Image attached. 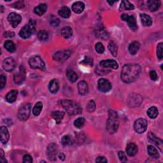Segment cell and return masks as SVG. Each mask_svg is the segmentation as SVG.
I'll return each instance as SVG.
<instances>
[{"instance_id":"9c48e42d","label":"cell","mask_w":163,"mask_h":163,"mask_svg":"<svg viewBox=\"0 0 163 163\" xmlns=\"http://www.w3.org/2000/svg\"><path fill=\"white\" fill-rule=\"evenodd\" d=\"M71 53V51L68 50L60 51L54 54L53 55V59L56 61L63 62L70 58Z\"/></svg>"},{"instance_id":"ac0fdd59","label":"cell","mask_w":163,"mask_h":163,"mask_svg":"<svg viewBox=\"0 0 163 163\" xmlns=\"http://www.w3.org/2000/svg\"><path fill=\"white\" fill-rule=\"evenodd\" d=\"M0 135H1V142L3 144H5L9 140V133L8 129L5 126H2L0 129Z\"/></svg>"},{"instance_id":"816d5d0a","label":"cell","mask_w":163,"mask_h":163,"mask_svg":"<svg viewBox=\"0 0 163 163\" xmlns=\"http://www.w3.org/2000/svg\"><path fill=\"white\" fill-rule=\"evenodd\" d=\"M150 77L151 80H153V81H156L158 78L157 73L155 71H151L150 72Z\"/></svg>"},{"instance_id":"e0dca14e","label":"cell","mask_w":163,"mask_h":163,"mask_svg":"<svg viewBox=\"0 0 163 163\" xmlns=\"http://www.w3.org/2000/svg\"><path fill=\"white\" fill-rule=\"evenodd\" d=\"M26 78V71L24 68L22 66L20 68V71L19 73H17V74H15L14 75V81L16 84H21L22 82L25 80Z\"/></svg>"},{"instance_id":"7402d4cb","label":"cell","mask_w":163,"mask_h":163,"mask_svg":"<svg viewBox=\"0 0 163 163\" xmlns=\"http://www.w3.org/2000/svg\"><path fill=\"white\" fill-rule=\"evenodd\" d=\"M147 5L150 11L156 12L159 9L161 2L159 0H149L147 2Z\"/></svg>"},{"instance_id":"f35d334b","label":"cell","mask_w":163,"mask_h":163,"mask_svg":"<svg viewBox=\"0 0 163 163\" xmlns=\"http://www.w3.org/2000/svg\"><path fill=\"white\" fill-rule=\"evenodd\" d=\"M38 38L41 41H45L48 38V34L45 30H42L38 33Z\"/></svg>"},{"instance_id":"f1b7e54d","label":"cell","mask_w":163,"mask_h":163,"mask_svg":"<svg viewBox=\"0 0 163 163\" xmlns=\"http://www.w3.org/2000/svg\"><path fill=\"white\" fill-rule=\"evenodd\" d=\"M59 15L63 18L64 19L68 18L70 17V16L71 15V10H70L68 7L66 6L62 7L59 11Z\"/></svg>"},{"instance_id":"db71d44e","label":"cell","mask_w":163,"mask_h":163,"mask_svg":"<svg viewBox=\"0 0 163 163\" xmlns=\"http://www.w3.org/2000/svg\"><path fill=\"white\" fill-rule=\"evenodd\" d=\"M0 161H1L2 162H7L6 160L5 159V157L4 155V152L3 150H1V159H0Z\"/></svg>"},{"instance_id":"2e32d148","label":"cell","mask_w":163,"mask_h":163,"mask_svg":"<svg viewBox=\"0 0 163 163\" xmlns=\"http://www.w3.org/2000/svg\"><path fill=\"white\" fill-rule=\"evenodd\" d=\"M100 66L103 68H111L113 69H117L119 68L118 63L113 59H107L103 60L100 63Z\"/></svg>"},{"instance_id":"7c38bea8","label":"cell","mask_w":163,"mask_h":163,"mask_svg":"<svg viewBox=\"0 0 163 163\" xmlns=\"http://www.w3.org/2000/svg\"><path fill=\"white\" fill-rule=\"evenodd\" d=\"M121 18L122 20L127 22L130 29H131L133 31H136L138 29L136 19H135L134 17H133V16L129 15L127 14H122L121 16Z\"/></svg>"},{"instance_id":"277c9868","label":"cell","mask_w":163,"mask_h":163,"mask_svg":"<svg viewBox=\"0 0 163 163\" xmlns=\"http://www.w3.org/2000/svg\"><path fill=\"white\" fill-rule=\"evenodd\" d=\"M36 29V22L34 20H30L28 24L24 26L19 32V36L23 39L29 38Z\"/></svg>"},{"instance_id":"8992f818","label":"cell","mask_w":163,"mask_h":163,"mask_svg":"<svg viewBox=\"0 0 163 163\" xmlns=\"http://www.w3.org/2000/svg\"><path fill=\"white\" fill-rule=\"evenodd\" d=\"M29 64L32 69H39L42 71L46 70V66L43 59L38 55L33 56L29 59Z\"/></svg>"},{"instance_id":"681fc988","label":"cell","mask_w":163,"mask_h":163,"mask_svg":"<svg viewBox=\"0 0 163 163\" xmlns=\"http://www.w3.org/2000/svg\"><path fill=\"white\" fill-rule=\"evenodd\" d=\"M12 6H13V8H15V9H22V8H23L24 6V4L23 3V2H15L14 4H13L12 5Z\"/></svg>"},{"instance_id":"ab89813d","label":"cell","mask_w":163,"mask_h":163,"mask_svg":"<svg viewBox=\"0 0 163 163\" xmlns=\"http://www.w3.org/2000/svg\"><path fill=\"white\" fill-rule=\"evenodd\" d=\"M84 124H85V119L82 117L78 118L74 122V125L77 128H81L82 127H83Z\"/></svg>"},{"instance_id":"74e56055","label":"cell","mask_w":163,"mask_h":163,"mask_svg":"<svg viewBox=\"0 0 163 163\" xmlns=\"http://www.w3.org/2000/svg\"><path fill=\"white\" fill-rule=\"evenodd\" d=\"M61 143L63 145H65V146L71 145L73 144V140L70 136L66 135V136H64L62 138Z\"/></svg>"},{"instance_id":"d6986e66","label":"cell","mask_w":163,"mask_h":163,"mask_svg":"<svg viewBox=\"0 0 163 163\" xmlns=\"http://www.w3.org/2000/svg\"><path fill=\"white\" fill-rule=\"evenodd\" d=\"M138 146L134 143H129L126 147V153L129 156H134L138 152Z\"/></svg>"},{"instance_id":"ee69618b","label":"cell","mask_w":163,"mask_h":163,"mask_svg":"<svg viewBox=\"0 0 163 163\" xmlns=\"http://www.w3.org/2000/svg\"><path fill=\"white\" fill-rule=\"evenodd\" d=\"M157 55L159 59H162V43H159L157 47Z\"/></svg>"},{"instance_id":"52a82bcc","label":"cell","mask_w":163,"mask_h":163,"mask_svg":"<svg viewBox=\"0 0 163 163\" xmlns=\"http://www.w3.org/2000/svg\"><path fill=\"white\" fill-rule=\"evenodd\" d=\"M47 156L50 160L55 161L58 157L59 155V147L58 145L55 143H51L48 146L47 149Z\"/></svg>"},{"instance_id":"d590c367","label":"cell","mask_w":163,"mask_h":163,"mask_svg":"<svg viewBox=\"0 0 163 163\" xmlns=\"http://www.w3.org/2000/svg\"><path fill=\"white\" fill-rule=\"evenodd\" d=\"M4 46L6 49L10 52H13L15 51V49H16L15 46L14 44L13 43V42H12V41L10 40L6 41L4 44Z\"/></svg>"},{"instance_id":"ffe728a7","label":"cell","mask_w":163,"mask_h":163,"mask_svg":"<svg viewBox=\"0 0 163 163\" xmlns=\"http://www.w3.org/2000/svg\"><path fill=\"white\" fill-rule=\"evenodd\" d=\"M78 93L81 95H85L88 93L89 87L85 81H80L78 84Z\"/></svg>"},{"instance_id":"8fae6325","label":"cell","mask_w":163,"mask_h":163,"mask_svg":"<svg viewBox=\"0 0 163 163\" xmlns=\"http://www.w3.org/2000/svg\"><path fill=\"white\" fill-rule=\"evenodd\" d=\"M142 102V97L140 95L133 94L129 97L127 103L130 107H137L140 106Z\"/></svg>"},{"instance_id":"d6a6232c","label":"cell","mask_w":163,"mask_h":163,"mask_svg":"<svg viewBox=\"0 0 163 163\" xmlns=\"http://www.w3.org/2000/svg\"><path fill=\"white\" fill-rule=\"evenodd\" d=\"M42 108H43L42 103L40 102V101H38L35 104V107H33V109H32V113H33L35 116H38L40 114L41 112H42Z\"/></svg>"},{"instance_id":"bcb514c9","label":"cell","mask_w":163,"mask_h":163,"mask_svg":"<svg viewBox=\"0 0 163 163\" xmlns=\"http://www.w3.org/2000/svg\"><path fill=\"white\" fill-rule=\"evenodd\" d=\"M60 23V21L59 19L56 18V17H53L51 20V22H50V24L53 27H57L59 26V24Z\"/></svg>"},{"instance_id":"5b68a950","label":"cell","mask_w":163,"mask_h":163,"mask_svg":"<svg viewBox=\"0 0 163 163\" xmlns=\"http://www.w3.org/2000/svg\"><path fill=\"white\" fill-rule=\"evenodd\" d=\"M31 108V105L30 103H26L22 104L20 107L18 111L17 116L19 119L22 121L26 120L30 116Z\"/></svg>"},{"instance_id":"f546056e","label":"cell","mask_w":163,"mask_h":163,"mask_svg":"<svg viewBox=\"0 0 163 163\" xmlns=\"http://www.w3.org/2000/svg\"><path fill=\"white\" fill-rule=\"evenodd\" d=\"M147 151L149 156L153 158H159V154L158 150L152 145H149L147 146Z\"/></svg>"},{"instance_id":"9f6ffc18","label":"cell","mask_w":163,"mask_h":163,"mask_svg":"<svg viewBox=\"0 0 163 163\" xmlns=\"http://www.w3.org/2000/svg\"><path fill=\"white\" fill-rule=\"evenodd\" d=\"M107 2H108V3H109L110 5H113L114 3L116 2V1H108Z\"/></svg>"},{"instance_id":"4fadbf2b","label":"cell","mask_w":163,"mask_h":163,"mask_svg":"<svg viewBox=\"0 0 163 163\" xmlns=\"http://www.w3.org/2000/svg\"><path fill=\"white\" fill-rule=\"evenodd\" d=\"M147 138H148L149 141L151 143H153L154 145H156L157 147L159 148V149L161 150V152H162L163 144H162V140H161L160 138H157L156 135L151 132L149 133V134L147 135Z\"/></svg>"},{"instance_id":"f907efd6","label":"cell","mask_w":163,"mask_h":163,"mask_svg":"<svg viewBox=\"0 0 163 163\" xmlns=\"http://www.w3.org/2000/svg\"><path fill=\"white\" fill-rule=\"evenodd\" d=\"M23 162L25 163H31L32 162V157L29 155H26L23 157Z\"/></svg>"},{"instance_id":"7a4b0ae2","label":"cell","mask_w":163,"mask_h":163,"mask_svg":"<svg viewBox=\"0 0 163 163\" xmlns=\"http://www.w3.org/2000/svg\"><path fill=\"white\" fill-rule=\"evenodd\" d=\"M119 126L118 115L116 111H109V117L107 122V129L110 134L116 133Z\"/></svg>"},{"instance_id":"b9f144b4","label":"cell","mask_w":163,"mask_h":163,"mask_svg":"<svg viewBox=\"0 0 163 163\" xmlns=\"http://www.w3.org/2000/svg\"><path fill=\"white\" fill-rule=\"evenodd\" d=\"M96 109V103L94 102V101L93 100H91L89 101L87 105V110L90 112L92 113Z\"/></svg>"},{"instance_id":"cb8c5ba5","label":"cell","mask_w":163,"mask_h":163,"mask_svg":"<svg viewBox=\"0 0 163 163\" xmlns=\"http://www.w3.org/2000/svg\"><path fill=\"white\" fill-rule=\"evenodd\" d=\"M140 47V44L136 42V41H135V42H133L129 45V51L131 55H135L139 51Z\"/></svg>"},{"instance_id":"60d3db41","label":"cell","mask_w":163,"mask_h":163,"mask_svg":"<svg viewBox=\"0 0 163 163\" xmlns=\"http://www.w3.org/2000/svg\"><path fill=\"white\" fill-rule=\"evenodd\" d=\"M121 5L124 7L125 10H133L135 9L134 5L128 1H122Z\"/></svg>"},{"instance_id":"1f68e13d","label":"cell","mask_w":163,"mask_h":163,"mask_svg":"<svg viewBox=\"0 0 163 163\" xmlns=\"http://www.w3.org/2000/svg\"><path fill=\"white\" fill-rule=\"evenodd\" d=\"M66 76L68 80L71 82H75L78 80V75L77 73L71 70H68L66 72Z\"/></svg>"},{"instance_id":"4316f807","label":"cell","mask_w":163,"mask_h":163,"mask_svg":"<svg viewBox=\"0 0 163 163\" xmlns=\"http://www.w3.org/2000/svg\"><path fill=\"white\" fill-rule=\"evenodd\" d=\"M18 91L17 90H12L8 93L6 96V100L9 103H13L17 99Z\"/></svg>"},{"instance_id":"83f0119b","label":"cell","mask_w":163,"mask_h":163,"mask_svg":"<svg viewBox=\"0 0 163 163\" xmlns=\"http://www.w3.org/2000/svg\"><path fill=\"white\" fill-rule=\"evenodd\" d=\"M47 10V6L45 3H42L35 8V13L39 16L44 15Z\"/></svg>"},{"instance_id":"3957f363","label":"cell","mask_w":163,"mask_h":163,"mask_svg":"<svg viewBox=\"0 0 163 163\" xmlns=\"http://www.w3.org/2000/svg\"><path fill=\"white\" fill-rule=\"evenodd\" d=\"M61 104L64 110L70 116L78 115V114H80L82 112V108L80 106L74 101L64 100L61 101Z\"/></svg>"},{"instance_id":"836d02e7","label":"cell","mask_w":163,"mask_h":163,"mask_svg":"<svg viewBox=\"0 0 163 163\" xmlns=\"http://www.w3.org/2000/svg\"><path fill=\"white\" fill-rule=\"evenodd\" d=\"M108 49L110 51V53L113 56H117V52H118V47L117 44L114 42H110L108 44Z\"/></svg>"},{"instance_id":"d4e9b609","label":"cell","mask_w":163,"mask_h":163,"mask_svg":"<svg viewBox=\"0 0 163 163\" xmlns=\"http://www.w3.org/2000/svg\"><path fill=\"white\" fill-rule=\"evenodd\" d=\"M51 116L53 119L55 120L57 124H59L61 122L64 116V112L61 111H54L52 112Z\"/></svg>"},{"instance_id":"603a6c76","label":"cell","mask_w":163,"mask_h":163,"mask_svg":"<svg viewBox=\"0 0 163 163\" xmlns=\"http://www.w3.org/2000/svg\"><path fill=\"white\" fill-rule=\"evenodd\" d=\"M140 19L143 25L146 27H149L152 25V21L149 15L145 13L140 14Z\"/></svg>"},{"instance_id":"11a10c76","label":"cell","mask_w":163,"mask_h":163,"mask_svg":"<svg viewBox=\"0 0 163 163\" xmlns=\"http://www.w3.org/2000/svg\"><path fill=\"white\" fill-rule=\"evenodd\" d=\"M58 157L60 158L61 160H64V158H65V156L63 154V153H60L58 155Z\"/></svg>"},{"instance_id":"c3c4849f","label":"cell","mask_w":163,"mask_h":163,"mask_svg":"<svg viewBox=\"0 0 163 163\" xmlns=\"http://www.w3.org/2000/svg\"><path fill=\"white\" fill-rule=\"evenodd\" d=\"M118 155H119V157L120 160L122 162H126V161H127L126 156V154H124V152H122V151H119Z\"/></svg>"},{"instance_id":"ba28073f","label":"cell","mask_w":163,"mask_h":163,"mask_svg":"<svg viewBox=\"0 0 163 163\" xmlns=\"http://www.w3.org/2000/svg\"><path fill=\"white\" fill-rule=\"evenodd\" d=\"M134 128L136 133L142 134L146 131V128H147V122L144 119H138L135 122Z\"/></svg>"},{"instance_id":"44dd1931","label":"cell","mask_w":163,"mask_h":163,"mask_svg":"<svg viewBox=\"0 0 163 163\" xmlns=\"http://www.w3.org/2000/svg\"><path fill=\"white\" fill-rule=\"evenodd\" d=\"M85 9V5L82 2H77L72 5V10L75 13H81Z\"/></svg>"},{"instance_id":"484cf974","label":"cell","mask_w":163,"mask_h":163,"mask_svg":"<svg viewBox=\"0 0 163 163\" xmlns=\"http://www.w3.org/2000/svg\"><path fill=\"white\" fill-rule=\"evenodd\" d=\"M48 88H49V91H51V93H56L58 91L59 88L58 80L56 79H53L52 80H51L49 85H48Z\"/></svg>"},{"instance_id":"f6af8a7d","label":"cell","mask_w":163,"mask_h":163,"mask_svg":"<svg viewBox=\"0 0 163 163\" xmlns=\"http://www.w3.org/2000/svg\"><path fill=\"white\" fill-rule=\"evenodd\" d=\"M80 64H83L85 65H89V66H93V59L89 58V57L86 56L85 59L82 61L80 62Z\"/></svg>"},{"instance_id":"9a60e30c","label":"cell","mask_w":163,"mask_h":163,"mask_svg":"<svg viewBox=\"0 0 163 163\" xmlns=\"http://www.w3.org/2000/svg\"><path fill=\"white\" fill-rule=\"evenodd\" d=\"M15 61L12 58H6L3 62V68L5 71L8 72L12 71L15 69Z\"/></svg>"},{"instance_id":"5bb4252c","label":"cell","mask_w":163,"mask_h":163,"mask_svg":"<svg viewBox=\"0 0 163 163\" xmlns=\"http://www.w3.org/2000/svg\"><path fill=\"white\" fill-rule=\"evenodd\" d=\"M22 20L21 16L15 13H10L8 16V21L13 28H16L21 23Z\"/></svg>"},{"instance_id":"6da1fadb","label":"cell","mask_w":163,"mask_h":163,"mask_svg":"<svg viewBox=\"0 0 163 163\" xmlns=\"http://www.w3.org/2000/svg\"><path fill=\"white\" fill-rule=\"evenodd\" d=\"M141 68L138 64L124 65L121 72V79L125 83H131L139 77Z\"/></svg>"},{"instance_id":"4dcf8cb0","label":"cell","mask_w":163,"mask_h":163,"mask_svg":"<svg viewBox=\"0 0 163 163\" xmlns=\"http://www.w3.org/2000/svg\"><path fill=\"white\" fill-rule=\"evenodd\" d=\"M73 35V30L70 27H64L61 29V35L64 38L68 39Z\"/></svg>"},{"instance_id":"7bdbcfd3","label":"cell","mask_w":163,"mask_h":163,"mask_svg":"<svg viewBox=\"0 0 163 163\" xmlns=\"http://www.w3.org/2000/svg\"><path fill=\"white\" fill-rule=\"evenodd\" d=\"M95 49L97 53L103 54L104 52V47L100 42L97 43L95 46Z\"/></svg>"},{"instance_id":"e575fe53","label":"cell","mask_w":163,"mask_h":163,"mask_svg":"<svg viewBox=\"0 0 163 163\" xmlns=\"http://www.w3.org/2000/svg\"><path fill=\"white\" fill-rule=\"evenodd\" d=\"M158 110L156 107H151L147 111V115L150 119H156L158 116Z\"/></svg>"},{"instance_id":"f5cc1de1","label":"cell","mask_w":163,"mask_h":163,"mask_svg":"<svg viewBox=\"0 0 163 163\" xmlns=\"http://www.w3.org/2000/svg\"><path fill=\"white\" fill-rule=\"evenodd\" d=\"M96 162H100V163H101V162H107V160L106 159V158L104 157H103V156H100L97 157L96 160Z\"/></svg>"},{"instance_id":"8d00e7d4","label":"cell","mask_w":163,"mask_h":163,"mask_svg":"<svg viewBox=\"0 0 163 163\" xmlns=\"http://www.w3.org/2000/svg\"><path fill=\"white\" fill-rule=\"evenodd\" d=\"M96 32V36L99 37L101 39H107L108 38V32L103 28H100V29H97Z\"/></svg>"},{"instance_id":"30bf717a","label":"cell","mask_w":163,"mask_h":163,"mask_svg":"<svg viewBox=\"0 0 163 163\" xmlns=\"http://www.w3.org/2000/svg\"><path fill=\"white\" fill-rule=\"evenodd\" d=\"M97 87H98L99 90L102 93H108L112 88L111 83L105 78H101L99 80Z\"/></svg>"},{"instance_id":"7dc6e473","label":"cell","mask_w":163,"mask_h":163,"mask_svg":"<svg viewBox=\"0 0 163 163\" xmlns=\"http://www.w3.org/2000/svg\"><path fill=\"white\" fill-rule=\"evenodd\" d=\"M6 81V78L5 76H4L3 75H2L0 76V87H1V89H3L5 86Z\"/></svg>"}]
</instances>
